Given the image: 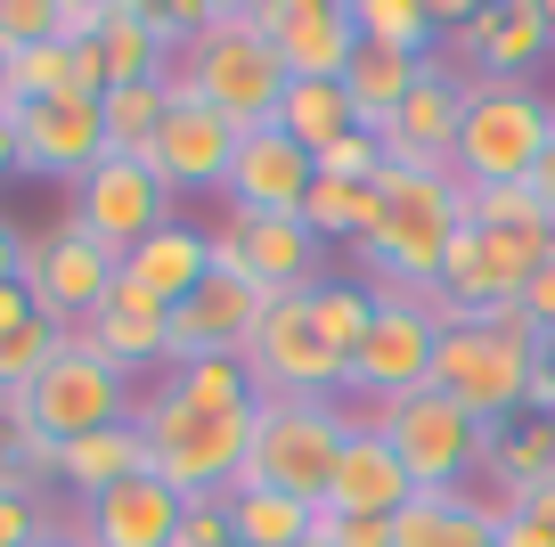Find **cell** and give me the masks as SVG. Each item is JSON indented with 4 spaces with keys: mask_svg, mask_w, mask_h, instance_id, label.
<instances>
[{
    "mask_svg": "<svg viewBox=\"0 0 555 547\" xmlns=\"http://www.w3.org/2000/svg\"><path fill=\"white\" fill-rule=\"evenodd\" d=\"M74 335H82L90 352H106L122 377H147V368L164 377V368H172V310H164L156 294L122 287V278H115V294L99 303V319L74 327Z\"/></svg>",
    "mask_w": 555,
    "mask_h": 547,
    "instance_id": "cb8c5ba5",
    "label": "cell"
},
{
    "mask_svg": "<svg viewBox=\"0 0 555 547\" xmlns=\"http://www.w3.org/2000/svg\"><path fill=\"white\" fill-rule=\"evenodd\" d=\"M57 352H66V327H57L50 310H25V319H9V327H0V400H17Z\"/></svg>",
    "mask_w": 555,
    "mask_h": 547,
    "instance_id": "d590c367",
    "label": "cell"
},
{
    "mask_svg": "<svg viewBox=\"0 0 555 547\" xmlns=\"http://www.w3.org/2000/svg\"><path fill=\"white\" fill-rule=\"evenodd\" d=\"M66 523V507H50L41 491H0V547H41Z\"/></svg>",
    "mask_w": 555,
    "mask_h": 547,
    "instance_id": "60d3db41",
    "label": "cell"
},
{
    "mask_svg": "<svg viewBox=\"0 0 555 547\" xmlns=\"http://www.w3.org/2000/svg\"><path fill=\"white\" fill-rule=\"evenodd\" d=\"M261 310H270L261 287H245L237 270H212L189 303H172V368H189V359H245L261 335Z\"/></svg>",
    "mask_w": 555,
    "mask_h": 547,
    "instance_id": "e0dca14e",
    "label": "cell"
},
{
    "mask_svg": "<svg viewBox=\"0 0 555 547\" xmlns=\"http://www.w3.org/2000/svg\"><path fill=\"white\" fill-rule=\"evenodd\" d=\"M254 409H196V400L147 384V393H139V417H131L139 442H147V474L172 482L180 498L237 491L245 482V449H254Z\"/></svg>",
    "mask_w": 555,
    "mask_h": 547,
    "instance_id": "3957f363",
    "label": "cell"
},
{
    "mask_svg": "<svg viewBox=\"0 0 555 547\" xmlns=\"http://www.w3.org/2000/svg\"><path fill=\"white\" fill-rule=\"evenodd\" d=\"M302 547H327V539H302Z\"/></svg>",
    "mask_w": 555,
    "mask_h": 547,
    "instance_id": "6f0895ef",
    "label": "cell"
},
{
    "mask_svg": "<svg viewBox=\"0 0 555 547\" xmlns=\"http://www.w3.org/2000/svg\"><path fill=\"white\" fill-rule=\"evenodd\" d=\"M0 41H9V58L57 41V0H0Z\"/></svg>",
    "mask_w": 555,
    "mask_h": 547,
    "instance_id": "b9f144b4",
    "label": "cell"
},
{
    "mask_svg": "<svg viewBox=\"0 0 555 547\" xmlns=\"http://www.w3.org/2000/svg\"><path fill=\"white\" fill-rule=\"evenodd\" d=\"M164 393L196 400V409H254V377L245 359H189V368H164Z\"/></svg>",
    "mask_w": 555,
    "mask_h": 547,
    "instance_id": "74e56055",
    "label": "cell"
},
{
    "mask_svg": "<svg viewBox=\"0 0 555 547\" xmlns=\"http://www.w3.org/2000/svg\"><path fill=\"white\" fill-rule=\"evenodd\" d=\"M172 547H237V531H229V491L189 498V514H180V539H172Z\"/></svg>",
    "mask_w": 555,
    "mask_h": 547,
    "instance_id": "ee69618b",
    "label": "cell"
},
{
    "mask_svg": "<svg viewBox=\"0 0 555 547\" xmlns=\"http://www.w3.org/2000/svg\"><path fill=\"white\" fill-rule=\"evenodd\" d=\"M205 278H212V229H196V221H164L147 245H131V254H122V287L156 294L164 310L189 303Z\"/></svg>",
    "mask_w": 555,
    "mask_h": 547,
    "instance_id": "484cf974",
    "label": "cell"
},
{
    "mask_svg": "<svg viewBox=\"0 0 555 547\" xmlns=\"http://www.w3.org/2000/svg\"><path fill=\"white\" fill-rule=\"evenodd\" d=\"M17 123V148H25V171L41 180H90V164H106V123H99V99H41V106H9Z\"/></svg>",
    "mask_w": 555,
    "mask_h": 547,
    "instance_id": "ffe728a7",
    "label": "cell"
},
{
    "mask_svg": "<svg viewBox=\"0 0 555 547\" xmlns=\"http://www.w3.org/2000/svg\"><path fill=\"white\" fill-rule=\"evenodd\" d=\"M66 221L122 262L131 245H147L164 221H180V213H172V189L156 180V164L106 155V164H90V180H74V213H66Z\"/></svg>",
    "mask_w": 555,
    "mask_h": 547,
    "instance_id": "7c38bea8",
    "label": "cell"
},
{
    "mask_svg": "<svg viewBox=\"0 0 555 547\" xmlns=\"http://www.w3.org/2000/svg\"><path fill=\"white\" fill-rule=\"evenodd\" d=\"M506 514H522V523H531L539 539L555 547V482H539V491H531V498H515V507H506Z\"/></svg>",
    "mask_w": 555,
    "mask_h": 547,
    "instance_id": "c3c4849f",
    "label": "cell"
},
{
    "mask_svg": "<svg viewBox=\"0 0 555 547\" xmlns=\"http://www.w3.org/2000/svg\"><path fill=\"white\" fill-rule=\"evenodd\" d=\"M506 507H490L482 491H416L392 514V547H499Z\"/></svg>",
    "mask_w": 555,
    "mask_h": 547,
    "instance_id": "4316f807",
    "label": "cell"
},
{
    "mask_svg": "<svg viewBox=\"0 0 555 547\" xmlns=\"http://www.w3.org/2000/svg\"><path fill=\"white\" fill-rule=\"evenodd\" d=\"M344 368L351 359L327 343L311 294H270L261 310V335L245 352V377L261 400H344Z\"/></svg>",
    "mask_w": 555,
    "mask_h": 547,
    "instance_id": "9c48e42d",
    "label": "cell"
},
{
    "mask_svg": "<svg viewBox=\"0 0 555 547\" xmlns=\"http://www.w3.org/2000/svg\"><path fill=\"white\" fill-rule=\"evenodd\" d=\"M344 433H351V400H261L254 449H245V482L319 507L335 458H344Z\"/></svg>",
    "mask_w": 555,
    "mask_h": 547,
    "instance_id": "8992f818",
    "label": "cell"
},
{
    "mask_svg": "<svg viewBox=\"0 0 555 547\" xmlns=\"http://www.w3.org/2000/svg\"><path fill=\"white\" fill-rule=\"evenodd\" d=\"M425 66H434V58H409V50H384V41H360V50H351V66H344V90H351L360 131L384 139V123H392L400 99L425 82Z\"/></svg>",
    "mask_w": 555,
    "mask_h": 547,
    "instance_id": "f1b7e54d",
    "label": "cell"
},
{
    "mask_svg": "<svg viewBox=\"0 0 555 547\" xmlns=\"http://www.w3.org/2000/svg\"><path fill=\"white\" fill-rule=\"evenodd\" d=\"M17 262H25V229L0 213V278H17Z\"/></svg>",
    "mask_w": 555,
    "mask_h": 547,
    "instance_id": "f5cc1de1",
    "label": "cell"
},
{
    "mask_svg": "<svg viewBox=\"0 0 555 547\" xmlns=\"http://www.w3.org/2000/svg\"><path fill=\"white\" fill-rule=\"evenodd\" d=\"M319 539L327 547H392V523L384 514H319Z\"/></svg>",
    "mask_w": 555,
    "mask_h": 547,
    "instance_id": "f6af8a7d",
    "label": "cell"
},
{
    "mask_svg": "<svg viewBox=\"0 0 555 547\" xmlns=\"http://www.w3.org/2000/svg\"><path fill=\"white\" fill-rule=\"evenodd\" d=\"M0 82H9V41H0Z\"/></svg>",
    "mask_w": 555,
    "mask_h": 547,
    "instance_id": "9f6ffc18",
    "label": "cell"
},
{
    "mask_svg": "<svg viewBox=\"0 0 555 547\" xmlns=\"http://www.w3.org/2000/svg\"><path fill=\"white\" fill-rule=\"evenodd\" d=\"M229 155H237V123L212 115V106H205V99H189V90H172V115H164L156 148H147L156 180H164L172 196L221 189V180H229Z\"/></svg>",
    "mask_w": 555,
    "mask_h": 547,
    "instance_id": "44dd1931",
    "label": "cell"
},
{
    "mask_svg": "<svg viewBox=\"0 0 555 547\" xmlns=\"http://www.w3.org/2000/svg\"><path fill=\"white\" fill-rule=\"evenodd\" d=\"M229 531H237V547H302V539H319V507L237 482V491H229Z\"/></svg>",
    "mask_w": 555,
    "mask_h": 547,
    "instance_id": "4dcf8cb0",
    "label": "cell"
},
{
    "mask_svg": "<svg viewBox=\"0 0 555 547\" xmlns=\"http://www.w3.org/2000/svg\"><path fill=\"white\" fill-rule=\"evenodd\" d=\"M212 270H237L245 287H261V294H311V287L335 278L327 245L302 221H286V213H229V221L212 229Z\"/></svg>",
    "mask_w": 555,
    "mask_h": 547,
    "instance_id": "4fadbf2b",
    "label": "cell"
},
{
    "mask_svg": "<svg viewBox=\"0 0 555 547\" xmlns=\"http://www.w3.org/2000/svg\"><path fill=\"white\" fill-rule=\"evenodd\" d=\"M466 82H531L539 66L555 58V34H547V0H490L441 41Z\"/></svg>",
    "mask_w": 555,
    "mask_h": 547,
    "instance_id": "9a60e30c",
    "label": "cell"
},
{
    "mask_svg": "<svg viewBox=\"0 0 555 547\" xmlns=\"http://www.w3.org/2000/svg\"><path fill=\"white\" fill-rule=\"evenodd\" d=\"M17 278H25V294H34V310H50V319L74 335V327L99 319V303L115 294L122 262L106 254V245H90L74 221H57V229H34V238H25Z\"/></svg>",
    "mask_w": 555,
    "mask_h": 547,
    "instance_id": "5bb4252c",
    "label": "cell"
},
{
    "mask_svg": "<svg viewBox=\"0 0 555 547\" xmlns=\"http://www.w3.org/2000/svg\"><path fill=\"white\" fill-rule=\"evenodd\" d=\"M99 58H106V90L115 82H172V50L156 41V25H147L139 0H106Z\"/></svg>",
    "mask_w": 555,
    "mask_h": 547,
    "instance_id": "f546056e",
    "label": "cell"
},
{
    "mask_svg": "<svg viewBox=\"0 0 555 547\" xmlns=\"http://www.w3.org/2000/svg\"><path fill=\"white\" fill-rule=\"evenodd\" d=\"M172 90L205 99L212 115H229L237 131H261V123H278L286 66H278V50L261 41L254 0H205V25H196V41L172 58Z\"/></svg>",
    "mask_w": 555,
    "mask_h": 547,
    "instance_id": "7a4b0ae2",
    "label": "cell"
},
{
    "mask_svg": "<svg viewBox=\"0 0 555 547\" xmlns=\"http://www.w3.org/2000/svg\"><path fill=\"white\" fill-rule=\"evenodd\" d=\"M278 131L295 139V148H311V164H319L335 139L360 131V115H351V90H344V82H286V99H278Z\"/></svg>",
    "mask_w": 555,
    "mask_h": 547,
    "instance_id": "1f68e13d",
    "label": "cell"
},
{
    "mask_svg": "<svg viewBox=\"0 0 555 547\" xmlns=\"http://www.w3.org/2000/svg\"><path fill=\"white\" fill-rule=\"evenodd\" d=\"M457 221H466V189L457 171H409L384 164L376 171V229L351 262L376 294H434L441 262L457 245Z\"/></svg>",
    "mask_w": 555,
    "mask_h": 547,
    "instance_id": "6da1fadb",
    "label": "cell"
},
{
    "mask_svg": "<svg viewBox=\"0 0 555 547\" xmlns=\"http://www.w3.org/2000/svg\"><path fill=\"white\" fill-rule=\"evenodd\" d=\"M457 123H466V74L434 50L425 82L400 99V115L384 123V164H409V171H450L457 155Z\"/></svg>",
    "mask_w": 555,
    "mask_h": 547,
    "instance_id": "ac0fdd59",
    "label": "cell"
},
{
    "mask_svg": "<svg viewBox=\"0 0 555 547\" xmlns=\"http://www.w3.org/2000/svg\"><path fill=\"white\" fill-rule=\"evenodd\" d=\"M180 514H189V498H180L172 482L131 474V482H115L106 498L74 507V523H82L90 547H172L180 539Z\"/></svg>",
    "mask_w": 555,
    "mask_h": 547,
    "instance_id": "603a6c76",
    "label": "cell"
},
{
    "mask_svg": "<svg viewBox=\"0 0 555 547\" xmlns=\"http://www.w3.org/2000/svg\"><path fill=\"white\" fill-rule=\"evenodd\" d=\"M311 310H319V327H327V343L351 359V352H360V335H367V319H376V287L335 270L327 287H311Z\"/></svg>",
    "mask_w": 555,
    "mask_h": 547,
    "instance_id": "f35d334b",
    "label": "cell"
},
{
    "mask_svg": "<svg viewBox=\"0 0 555 547\" xmlns=\"http://www.w3.org/2000/svg\"><path fill=\"white\" fill-rule=\"evenodd\" d=\"M531 196H539V213L555 221V131H547V148H539V164H531Z\"/></svg>",
    "mask_w": 555,
    "mask_h": 547,
    "instance_id": "f907efd6",
    "label": "cell"
},
{
    "mask_svg": "<svg viewBox=\"0 0 555 547\" xmlns=\"http://www.w3.org/2000/svg\"><path fill=\"white\" fill-rule=\"evenodd\" d=\"M351 25L360 41H384V50H409V58H434V0H351Z\"/></svg>",
    "mask_w": 555,
    "mask_h": 547,
    "instance_id": "8d00e7d4",
    "label": "cell"
},
{
    "mask_svg": "<svg viewBox=\"0 0 555 547\" xmlns=\"http://www.w3.org/2000/svg\"><path fill=\"white\" fill-rule=\"evenodd\" d=\"M522 310H531V327H539V335H555V254L539 262V278L522 287Z\"/></svg>",
    "mask_w": 555,
    "mask_h": 547,
    "instance_id": "7dc6e473",
    "label": "cell"
},
{
    "mask_svg": "<svg viewBox=\"0 0 555 547\" xmlns=\"http://www.w3.org/2000/svg\"><path fill=\"white\" fill-rule=\"evenodd\" d=\"M311 180H319L311 148H295L278 123H261V131H237V155H229L221 196H229V213H286V221H302Z\"/></svg>",
    "mask_w": 555,
    "mask_h": 547,
    "instance_id": "d6986e66",
    "label": "cell"
},
{
    "mask_svg": "<svg viewBox=\"0 0 555 547\" xmlns=\"http://www.w3.org/2000/svg\"><path fill=\"white\" fill-rule=\"evenodd\" d=\"M147 474V442H139V425H106V433H82V442L57 449V491L74 498V507H90V498H106L115 482Z\"/></svg>",
    "mask_w": 555,
    "mask_h": 547,
    "instance_id": "83f0119b",
    "label": "cell"
},
{
    "mask_svg": "<svg viewBox=\"0 0 555 547\" xmlns=\"http://www.w3.org/2000/svg\"><path fill=\"white\" fill-rule=\"evenodd\" d=\"M499 547H547V539H539V531L522 523V514H506V523H499Z\"/></svg>",
    "mask_w": 555,
    "mask_h": 547,
    "instance_id": "11a10c76",
    "label": "cell"
},
{
    "mask_svg": "<svg viewBox=\"0 0 555 547\" xmlns=\"http://www.w3.org/2000/svg\"><path fill=\"white\" fill-rule=\"evenodd\" d=\"M25 171V148H17V123H9V106H0V180H17Z\"/></svg>",
    "mask_w": 555,
    "mask_h": 547,
    "instance_id": "816d5d0a",
    "label": "cell"
},
{
    "mask_svg": "<svg viewBox=\"0 0 555 547\" xmlns=\"http://www.w3.org/2000/svg\"><path fill=\"white\" fill-rule=\"evenodd\" d=\"M409 498H416L409 466H400L392 442L367 425V409H351L344 458H335V474H327V498H319V514H384V523H392Z\"/></svg>",
    "mask_w": 555,
    "mask_h": 547,
    "instance_id": "7402d4cb",
    "label": "cell"
},
{
    "mask_svg": "<svg viewBox=\"0 0 555 547\" xmlns=\"http://www.w3.org/2000/svg\"><path fill=\"white\" fill-rule=\"evenodd\" d=\"M302 229H311L319 245H351L360 254L367 229H376V180H311V196H302Z\"/></svg>",
    "mask_w": 555,
    "mask_h": 547,
    "instance_id": "d6a6232c",
    "label": "cell"
},
{
    "mask_svg": "<svg viewBox=\"0 0 555 547\" xmlns=\"http://www.w3.org/2000/svg\"><path fill=\"white\" fill-rule=\"evenodd\" d=\"M555 254V238L539 229H482V221H457V245L441 262V294H450L457 319H482V310L522 303V287L539 278V262Z\"/></svg>",
    "mask_w": 555,
    "mask_h": 547,
    "instance_id": "8fae6325",
    "label": "cell"
},
{
    "mask_svg": "<svg viewBox=\"0 0 555 547\" xmlns=\"http://www.w3.org/2000/svg\"><path fill=\"white\" fill-rule=\"evenodd\" d=\"M531 359H539V327L522 303L482 310V319H450L434 352V393H450L466 417L499 425V417L531 409Z\"/></svg>",
    "mask_w": 555,
    "mask_h": 547,
    "instance_id": "277c9868",
    "label": "cell"
},
{
    "mask_svg": "<svg viewBox=\"0 0 555 547\" xmlns=\"http://www.w3.org/2000/svg\"><path fill=\"white\" fill-rule=\"evenodd\" d=\"M384 171V139L376 131H351V139H335L327 155H319V180H376Z\"/></svg>",
    "mask_w": 555,
    "mask_h": 547,
    "instance_id": "7bdbcfd3",
    "label": "cell"
},
{
    "mask_svg": "<svg viewBox=\"0 0 555 547\" xmlns=\"http://www.w3.org/2000/svg\"><path fill=\"white\" fill-rule=\"evenodd\" d=\"M531 409L555 417V335H539V359H531Z\"/></svg>",
    "mask_w": 555,
    "mask_h": 547,
    "instance_id": "681fc988",
    "label": "cell"
},
{
    "mask_svg": "<svg viewBox=\"0 0 555 547\" xmlns=\"http://www.w3.org/2000/svg\"><path fill=\"white\" fill-rule=\"evenodd\" d=\"M367 425L392 442V458L409 466L416 491H474V482H482V417H466L450 393H434V384L367 409Z\"/></svg>",
    "mask_w": 555,
    "mask_h": 547,
    "instance_id": "ba28073f",
    "label": "cell"
},
{
    "mask_svg": "<svg viewBox=\"0 0 555 547\" xmlns=\"http://www.w3.org/2000/svg\"><path fill=\"white\" fill-rule=\"evenodd\" d=\"M0 491H57V449L34 433V417H25V393L0 400Z\"/></svg>",
    "mask_w": 555,
    "mask_h": 547,
    "instance_id": "e575fe53",
    "label": "cell"
},
{
    "mask_svg": "<svg viewBox=\"0 0 555 547\" xmlns=\"http://www.w3.org/2000/svg\"><path fill=\"white\" fill-rule=\"evenodd\" d=\"M434 352H441V319L409 294H376V319H367L360 352L344 368V400L360 409H384L400 393H425L434 384Z\"/></svg>",
    "mask_w": 555,
    "mask_h": 547,
    "instance_id": "30bf717a",
    "label": "cell"
},
{
    "mask_svg": "<svg viewBox=\"0 0 555 547\" xmlns=\"http://www.w3.org/2000/svg\"><path fill=\"white\" fill-rule=\"evenodd\" d=\"M482 482H490V507H515L539 482H555V417L515 409L499 425H482Z\"/></svg>",
    "mask_w": 555,
    "mask_h": 547,
    "instance_id": "d4e9b609",
    "label": "cell"
},
{
    "mask_svg": "<svg viewBox=\"0 0 555 547\" xmlns=\"http://www.w3.org/2000/svg\"><path fill=\"white\" fill-rule=\"evenodd\" d=\"M25 310H34V294H25V278H0V327H9V319H25Z\"/></svg>",
    "mask_w": 555,
    "mask_h": 547,
    "instance_id": "db71d44e",
    "label": "cell"
},
{
    "mask_svg": "<svg viewBox=\"0 0 555 547\" xmlns=\"http://www.w3.org/2000/svg\"><path fill=\"white\" fill-rule=\"evenodd\" d=\"M466 221H482V229H539V238H555V221L539 213L531 180H490V189H466Z\"/></svg>",
    "mask_w": 555,
    "mask_h": 547,
    "instance_id": "ab89813d",
    "label": "cell"
},
{
    "mask_svg": "<svg viewBox=\"0 0 555 547\" xmlns=\"http://www.w3.org/2000/svg\"><path fill=\"white\" fill-rule=\"evenodd\" d=\"M254 25L278 50L286 82H344L351 50H360L351 0H254Z\"/></svg>",
    "mask_w": 555,
    "mask_h": 547,
    "instance_id": "2e32d148",
    "label": "cell"
},
{
    "mask_svg": "<svg viewBox=\"0 0 555 547\" xmlns=\"http://www.w3.org/2000/svg\"><path fill=\"white\" fill-rule=\"evenodd\" d=\"M164 115H172V82H115V90L99 99L106 155H139V164H147V148H156Z\"/></svg>",
    "mask_w": 555,
    "mask_h": 547,
    "instance_id": "836d02e7",
    "label": "cell"
},
{
    "mask_svg": "<svg viewBox=\"0 0 555 547\" xmlns=\"http://www.w3.org/2000/svg\"><path fill=\"white\" fill-rule=\"evenodd\" d=\"M106 0H57V41H99Z\"/></svg>",
    "mask_w": 555,
    "mask_h": 547,
    "instance_id": "bcb514c9",
    "label": "cell"
},
{
    "mask_svg": "<svg viewBox=\"0 0 555 547\" xmlns=\"http://www.w3.org/2000/svg\"><path fill=\"white\" fill-rule=\"evenodd\" d=\"M555 131V99L531 82H466V123H457V189H490V180H531L539 148Z\"/></svg>",
    "mask_w": 555,
    "mask_h": 547,
    "instance_id": "5b68a950",
    "label": "cell"
},
{
    "mask_svg": "<svg viewBox=\"0 0 555 547\" xmlns=\"http://www.w3.org/2000/svg\"><path fill=\"white\" fill-rule=\"evenodd\" d=\"M25 417L50 449L82 442V433H106V425H131L139 417V377H122L106 352H90L82 335H66V352L25 384Z\"/></svg>",
    "mask_w": 555,
    "mask_h": 547,
    "instance_id": "52a82bcc",
    "label": "cell"
}]
</instances>
